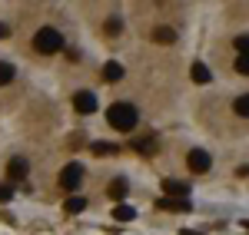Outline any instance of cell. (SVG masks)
<instances>
[{
    "instance_id": "6da1fadb",
    "label": "cell",
    "mask_w": 249,
    "mask_h": 235,
    "mask_svg": "<svg viewBox=\"0 0 249 235\" xmlns=\"http://www.w3.org/2000/svg\"><path fill=\"white\" fill-rule=\"evenodd\" d=\"M107 119H110V126H113V129L130 133L136 123H140V113H136V106H130V103H113V106L107 110Z\"/></svg>"
},
{
    "instance_id": "7a4b0ae2",
    "label": "cell",
    "mask_w": 249,
    "mask_h": 235,
    "mask_svg": "<svg viewBox=\"0 0 249 235\" xmlns=\"http://www.w3.org/2000/svg\"><path fill=\"white\" fill-rule=\"evenodd\" d=\"M34 47H37V53H57L63 47V33L53 30V27H43V30L34 33Z\"/></svg>"
},
{
    "instance_id": "3957f363",
    "label": "cell",
    "mask_w": 249,
    "mask_h": 235,
    "mask_svg": "<svg viewBox=\"0 0 249 235\" xmlns=\"http://www.w3.org/2000/svg\"><path fill=\"white\" fill-rule=\"evenodd\" d=\"M80 182H83V166H80V162H70V166H63V172H60V186H63L67 192H73Z\"/></svg>"
},
{
    "instance_id": "277c9868",
    "label": "cell",
    "mask_w": 249,
    "mask_h": 235,
    "mask_svg": "<svg viewBox=\"0 0 249 235\" xmlns=\"http://www.w3.org/2000/svg\"><path fill=\"white\" fill-rule=\"evenodd\" d=\"M73 110L77 113H83V116H90L96 110V96L90 93V90H80V93H73Z\"/></svg>"
},
{
    "instance_id": "5b68a950",
    "label": "cell",
    "mask_w": 249,
    "mask_h": 235,
    "mask_svg": "<svg viewBox=\"0 0 249 235\" xmlns=\"http://www.w3.org/2000/svg\"><path fill=\"white\" fill-rule=\"evenodd\" d=\"M186 162H190L193 172H206V169L213 166V159H210V153H206V149H193L190 156H186Z\"/></svg>"
},
{
    "instance_id": "8992f818",
    "label": "cell",
    "mask_w": 249,
    "mask_h": 235,
    "mask_svg": "<svg viewBox=\"0 0 249 235\" xmlns=\"http://www.w3.org/2000/svg\"><path fill=\"white\" fill-rule=\"evenodd\" d=\"M27 172H30V166H27L23 156H14L10 162H7V176L10 179H27Z\"/></svg>"
},
{
    "instance_id": "52a82bcc",
    "label": "cell",
    "mask_w": 249,
    "mask_h": 235,
    "mask_svg": "<svg viewBox=\"0 0 249 235\" xmlns=\"http://www.w3.org/2000/svg\"><path fill=\"white\" fill-rule=\"evenodd\" d=\"M163 192H166V196H176V199H186V196H190V182L166 179V182H163Z\"/></svg>"
},
{
    "instance_id": "ba28073f",
    "label": "cell",
    "mask_w": 249,
    "mask_h": 235,
    "mask_svg": "<svg viewBox=\"0 0 249 235\" xmlns=\"http://www.w3.org/2000/svg\"><path fill=\"white\" fill-rule=\"evenodd\" d=\"M126 189H130V186H126V179H113V182H110V199H116V202H123V196H126Z\"/></svg>"
},
{
    "instance_id": "9c48e42d",
    "label": "cell",
    "mask_w": 249,
    "mask_h": 235,
    "mask_svg": "<svg viewBox=\"0 0 249 235\" xmlns=\"http://www.w3.org/2000/svg\"><path fill=\"white\" fill-rule=\"evenodd\" d=\"M160 209H173V212H190V202L186 199H163Z\"/></svg>"
},
{
    "instance_id": "30bf717a",
    "label": "cell",
    "mask_w": 249,
    "mask_h": 235,
    "mask_svg": "<svg viewBox=\"0 0 249 235\" xmlns=\"http://www.w3.org/2000/svg\"><path fill=\"white\" fill-rule=\"evenodd\" d=\"M120 77H123V66L110 60V63L103 66V79H107V83H116V79H120Z\"/></svg>"
},
{
    "instance_id": "8fae6325",
    "label": "cell",
    "mask_w": 249,
    "mask_h": 235,
    "mask_svg": "<svg viewBox=\"0 0 249 235\" xmlns=\"http://www.w3.org/2000/svg\"><path fill=\"white\" fill-rule=\"evenodd\" d=\"M153 40L156 43H173V40H176V30H173V27H156Z\"/></svg>"
},
{
    "instance_id": "7c38bea8",
    "label": "cell",
    "mask_w": 249,
    "mask_h": 235,
    "mask_svg": "<svg viewBox=\"0 0 249 235\" xmlns=\"http://www.w3.org/2000/svg\"><path fill=\"white\" fill-rule=\"evenodd\" d=\"M190 77L196 79V83H210V79H213V73H210V70H206V66H203V63H193Z\"/></svg>"
},
{
    "instance_id": "4fadbf2b",
    "label": "cell",
    "mask_w": 249,
    "mask_h": 235,
    "mask_svg": "<svg viewBox=\"0 0 249 235\" xmlns=\"http://www.w3.org/2000/svg\"><path fill=\"white\" fill-rule=\"evenodd\" d=\"M113 219H116V222H130V219H136V209H133V205H116Z\"/></svg>"
},
{
    "instance_id": "5bb4252c",
    "label": "cell",
    "mask_w": 249,
    "mask_h": 235,
    "mask_svg": "<svg viewBox=\"0 0 249 235\" xmlns=\"http://www.w3.org/2000/svg\"><path fill=\"white\" fill-rule=\"evenodd\" d=\"M232 110H236V116L249 119V93H243V96H236V103H232Z\"/></svg>"
},
{
    "instance_id": "9a60e30c",
    "label": "cell",
    "mask_w": 249,
    "mask_h": 235,
    "mask_svg": "<svg viewBox=\"0 0 249 235\" xmlns=\"http://www.w3.org/2000/svg\"><path fill=\"white\" fill-rule=\"evenodd\" d=\"M83 209H87V199H80V196L67 199V212H83Z\"/></svg>"
},
{
    "instance_id": "2e32d148",
    "label": "cell",
    "mask_w": 249,
    "mask_h": 235,
    "mask_svg": "<svg viewBox=\"0 0 249 235\" xmlns=\"http://www.w3.org/2000/svg\"><path fill=\"white\" fill-rule=\"evenodd\" d=\"M10 79H14V66L10 63H0V86H7Z\"/></svg>"
},
{
    "instance_id": "e0dca14e",
    "label": "cell",
    "mask_w": 249,
    "mask_h": 235,
    "mask_svg": "<svg viewBox=\"0 0 249 235\" xmlns=\"http://www.w3.org/2000/svg\"><path fill=\"white\" fill-rule=\"evenodd\" d=\"M93 153L96 156H110V153H116L113 142H93Z\"/></svg>"
},
{
    "instance_id": "ac0fdd59",
    "label": "cell",
    "mask_w": 249,
    "mask_h": 235,
    "mask_svg": "<svg viewBox=\"0 0 249 235\" xmlns=\"http://www.w3.org/2000/svg\"><path fill=\"white\" fill-rule=\"evenodd\" d=\"M236 50H239V57H249V33L236 37Z\"/></svg>"
},
{
    "instance_id": "d6986e66",
    "label": "cell",
    "mask_w": 249,
    "mask_h": 235,
    "mask_svg": "<svg viewBox=\"0 0 249 235\" xmlns=\"http://www.w3.org/2000/svg\"><path fill=\"white\" fill-rule=\"evenodd\" d=\"M236 70H239L243 77H249V57H239V60H236Z\"/></svg>"
},
{
    "instance_id": "ffe728a7",
    "label": "cell",
    "mask_w": 249,
    "mask_h": 235,
    "mask_svg": "<svg viewBox=\"0 0 249 235\" xmlns=\"http://www.w3.org/2000/svg\"><path fill=\"white\" fill-rule=\"evenodd\" d=\"M10 196H14V189H10V186H3V182H0V202H10Z\"/></svg>"
},
{
    "instance_id": "44dd1931",
    "label": "cell",
    "mask_w": 249,
    "mask_h": 235,
    "mask_svg": "<svg viewBox=\"0 0 249 235\" xmlns=\"http://www.w3.org/2000/svg\"><path fill=\"white\" fill-rule=\"evenodd\" d=\"M120 27H123L120 20H110V23H107V30H110V33H120Z\"/></svg>"
},
{
    "instance_id": "7402d4cb",
    "label": "cell",
    "mask_w": 249,
    "mask_h": 235,
    "mask_svg": "<svg viewBox=\"0 0 249 235\" xmlns=\"http://www.w3.org/2000/svg\"><path fill=\"white\" fill-rule=\"evenodd\" d=\"M3 37H10V27H7V23H0V40Z\"/></svg>"
},
{
    "instance_id": "603a6c76",
    "label": "cell",
    "mask_w": 249,
    "mask_h": 235,
    "mask_svg": "<svg viewBox=\"0 0 249 235\" xmlns=\"http://www.w3.org/2000/svg\"><path fill=\"white\" fill-rule=\"evenodd\" d=\"M246 229H249V222H246Z\"/></svg>"
}]
</instances>
